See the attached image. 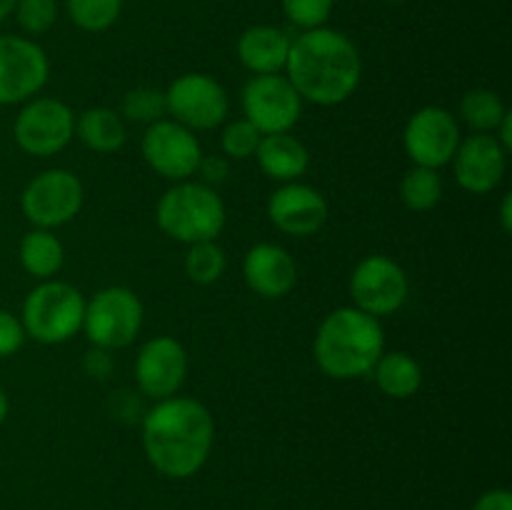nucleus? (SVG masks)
Here are the masks:
<instances>
[{"instance_id": "obj_8", "label": "nucleus", "mask_w": 512, "mask_h": 510, "mask_svg": "<svg viewBox=\"0 0 512 510\" xmlns=\"http://www.w3.org/2000/svg\"><path fill=\"white\" fill-rule=\"evenodd\" d=\"M85 203L83 180L65 168L35 175L20 193V210L33 228L55 230L70 223Z\"/></svg>"}, {"instance_id": "obj_30", "label": "nucleus", "mask_w": 512, "mask_h": 510, "mask_svg": "<svg viewBox=\"0 0 512 510\" xmlns=\"http://www.w3.org/2000/svg\"><path fill=\"white\" fill-rule=\"evenodd\" d=\"M13 15L23 33L43 35L58 23V3L55 0H18Z\"/></svg>"}, {"instance_id": "obj_7", "label": "nucleus", "mask_w": 512, "mask_h": 510, "mask_svg": "<svg viewBox=\"0 0 512 510\" xmlns=\"http://www.w3.org/2000/svg\"><path fill=\"white\" fill-rule=\"evenodd\" d=\"M75 138V113L68 103L48 95H35L13 120V140L33 158H53Z\"/></svg>"}, {"instance_id": "obj_24", "label": "nucleus", "mask_w": 512, "mask_h": 510, "mask_svg": "<svg viewBox=\"0 0 512 510\" xmlns=\"http://www.w3.org/2000/svg\"><path fill=\"white\" fill-rule=\"evenodd\" d=\"M508 113L510 108L505 105V100L490 88H473L460 100V120L473 133L493 135Z\"/></svg>"}, {"instance_id": "obj_40", "label": "nucleus", "mask_w": 512, "mask_h": 510, "mask_svg": "<svg viewBox=\"0 0 512 510\" xmlns=\"http://www.w3.org/2000/svg\"><path fill=\"white\" fill-rule=\"evenodd\" d=\"M383 3H393V5H400V3H405V0H383Z\"/></svg>"}, {"instance_id": "obj_20", "label": "nucleus", "mask_w": 512, "mask_h": 510, "mask_svg": "<svg viewBox=\"0 0 512 510\" xmlns=\"http://www.w3.org/2000/svg\"><path fill=\"white\" fill-rule=\"evenodd\" d=\"M255 163L268 180H275L280 185L295 183L308 173L310 150L293 133L263 135L258 150H255Z\"/></svg>"}, {"instance_id": "obj_15", "label": "nucleus", "mask_w": 512, "mask_h": 510, "mask_svg": "<svg viewBox=\"0 0 512 510\" xmlns=\"http://www.w3.org/2000/svg\"><path fill=\"white\" fill-rule=\"evenodd\" d=\"M190 370V358L185 345L173 335H153L140 345L135 355V385L140 395L153 403L173 398L185 385Z\"/></svg>"}, {"instance_id": "obj_4", "label": "nucleus", "mask_w": 512, "mask_h": 510, "mask_svg": "<svg viewBox=\"0 0 512 510\" xmlns=\"http://www.w3.org/2000/svg\"><path fill=\"white\" fill-rule=\"evenodd\" d=\"M228 210L218 190L200 180L173 183L155 205V223L170 240L183 245L218 240L223 233Z\"/></svg>"}, {"instance_id": "obj_18", "label": "nucleus", "mask_w": 512, "mask_h": 510, "mask_svg": "<svg viewBox=\"0 0 512 510\" xmlns=\"http://www.w3.org/2000/svg\"><path fill=\"white\" fill-rule=\"evenodd\" d=\"M243 280L263 300H280L298 283V263L278 243H258L245 253Z\"/></svg>"}, {"instance_id": "obj_23", "label": "nucleus", "mask_w": 512, "mask_h": 510, "mask_svg": "<svg viewBox=\"0 0 512 510\" xmlns=\"http://www.w3.org/2000/svg\"><path fill=\"white\" fill-rule=\"evenodd\" d=\"M20 265L35 280H50L63 270L65 245L53 230L33 228L23 235L18 248Z\"/></svg>"}, {"instance_id": "obj_33", "label": "nucleus", "mask_w": 512, "mask_h": 510, "mask_svg": "<svg viewBox=\"0 0 512 510\" xmlns=\"http://www.w3.org/2000/svg\"><path fill=\"white\" fill-rule=\"evenodd\" d=\"M200 175V183L210 185V188H218L220 183H225L230 175V160L225 155H205L200 158L198 165V173Z\"/></svg>"}, {"instance_id": "obj_21", "label": "nucleus", "mask_w": 512, "mask_h": 510, "mask_svg": "<svg viewBox=\"0 0 512 510\" xmlns=\"http://www.w3.org/2000/svg\"><path fill=\"white\" fill-rule=\"evenodd\" d=\"M75 138L93 153L113 155L128 140V125L118 110L98 105L75 115Z\"/></svg>"}, {"instance_id": "obj_27", "label": "nucleus", "mask_w": 512, "mask_h": 510, "mask_svg": "<svg viewBox=\"0 0 512 510\" xmlns=\"http://www.w3.org/2000/svg\"><path fill=\"white\" fill-rule=\"evenodd\" d=\"M70 23L83 33H105L118 23L123 0H65Z\"/></svg>"}, {"instance_id": "obj_5", "label": "nucleus", "mask_w": 512, "mask_h": 510, "mask_svg": "<svg viewBox=\"0 0 512 510\" xmlns=\"http://www.w3.org/2000/svg\"><path fill=\"white\" fill-rule=\"evenodd\" d=\"M85 295L65 280H40L23 300L20 323L40 345H63L83 330Z\"/></svg>"}, {"instance_id": "obj_26", "label": "nucleus", "mask_w": 512, "mask_h": 510, "mask_svg": "<svg viewBox=\"0 0 512 510\" xmlns=\"http://www.w3.org/2000/svg\"><path fill=\"white\" fill-rule=\"evenodd\" d=\"M183 270L188 275V280H193L195 285H213L228 270V255H225V250L215 240L188 245Z\"/></svg>"}, {"instance_id": "obj_3", "label": "nucleus", "mask_w": 512, "mask_h": 510, "mask_svg": "<svg viewBox=\"0 0 512 510\" xmlns=\"http://www.w3.org/2000/svg\"><path fill=\"white\" fill-rule=\"evenodd\" d=\"M383 353L385 330L380 320L353 305L325 315L313 338L315 363L333 380L365 378Z\"/></svg>"}, {"instance_id": "obj_1", "label": "nucleus", "mask_w": 512, "mask_h": 510, "mask_svg": "<svg viewBox=\"0 0 512 510\" xmlns=\"http://www.w3.org/2000/svg\"><path fill=\"white\" fill-rule=\"evenodd\" d=\"M140 440L148 463L170 480L198 475L215 445V418L208 405L185 395L153 403L143 413Z\"/></svg>"}, {"instance_id": "obj_12", "label": "nucleus", "mask_w": 512, "mask_h": 510, "mask_svg": "<svg viewBox=\"0 0 512 510\" xmlns=\"http://www.w3.org/2000/svg\"><path fill=\"white\" fill-rule=\"evenodd\" d=\"M140 155L153 173L170 183L190 180L198 173L203 145L198 135L175 120L163 118L158 123L145 125L140 138Z\"/></svg>"}, {"instance_id": "obj_11", "label": "nucleus", "mask_w": 512, "mask_h": 510, "mask_svg": "<svg viewBox=\"0 0 512 510\" xmlns=\"http://www.w3.org/2000/svg\"><path fill=\"white\" fill-rule=\"evenodd\" d=\"M243 118L260 135L293 133L303 115V98L283 73L253 75L240 93Z\"/></svg>"}, {"instance_id": "obj_36", "label": "nucleus", "mask_w": 512, "mask_h": 510, "mask_svg": "<svg viewBox=\"0 0 512 510\" xmlns=\"http://www.w3.org/2000/svg\"><path fill=\"white\" fill-rule=\"evenodd\" d=\"M493 135H495V140H498V143L503 145V148L510 153V150H512V113L505 115L503 123H500L498 128H495Z\"/></svg>"}, {"instance_id": "obj_2", "label": "nucleus", "mask_w": 512, "mask_h": 510, "mask_svg": "<svg viewBox=\"0 0 512 510\" xmlns=\"http://www.w3.org/2000/svg\"><path fill=\"white\" fill-rule=\"evenodd\" d=\"M283 75L303 103L333 108L355 95L363 80V58L348 35L323 25L295 35Z\"/></svg>"}, {"instance_id": "obj_9", "label": "nucleus", "mask_w": 512, "mask_h": 510, "mask_svg": "<svg viewBox=\"0 0 512 510\" xmlns=\"http://www.w3.org/2000/svg\"><path fill=\"white\" fill-rule=\"evenodd\" d=\"M165 108L170 120L200 133L228 120L230 95L213 75L183 73L165 88Z\"/></svg>"}, {"instance_id": "obj_31", "label": "nucleus", "mask_w": 512, "mask_h": 510, "mask_svg": "<svg viewBox=\"0 0 512 510\" xmlns=\"http://www.w3.org/2000/svg\"><path fill=\"white\" fill-rule=\"evenodd\" d=\"M280 5H283V15L288 18V23L300 30H313L328 23L335 0H280Z\"/></svg>"}, {"instance_id": "obj_13", "label": "nucleus", "mask_w": 512, "mask_h": 510, "mask_svg": "<svg viewBox=\"0 0 512 510\" xmlns=\"http://www.w3.org/2000/svg\"><path fill=\"white\" fill-rule=\"evenodd\" d=\"M50 60L25 35H0V108L23 105L45 88Z\"/></svg>"}, {"instance_id": "obj_28", "label": "nucleus", "mask_w": 512, "mask_h": 510, "mask_svg": "<svg viewBox=\"0 0 512 510\" xmlns=\"http://www.w3.org/2000/svg\"><path fill=\"white\" fill-rule=\"evenodd\" d=\"M120 115L125 123H140L150 125L158 120L168 118V108H165V90L153 88V85H138L130 88L120 100Z\"/></svg>"}, {"instance_id": "obj_17", "label": "nucleus", "mask_w": 512, "mask_h": 510, "mask_svg": "<svg viewBox=\"0 0 512 510\" xmlns=\"http://www.w3.org/2000/svg\"><path fill=\"white\" fill-rule=\"evenodd\" d=\"M450 165L465 193L488 195L508 173V150L495 140V135L473 133L460 140Z\"/></svg>"}, {"instance_id": "obj_29", "label": "nucleus", "mask_w": 512, "mask_h": 510, "mask_svg": "<svg viewBox=\"0 0 512 510\" xmlns=\"http://www.w3.org/2000/svg\"><path fill=\"white\" fill-rule=\"evenodd\" d=\"M260 138H263V135H260L245 118L230 120V123L225 120L223 133H220V155H225L228 160L255 158Z\"/></svg>"}, {"instance_id": "obj_10", "label": "nucleus", "mask_w": 512, "mask_h": 510, "mask_svg": "<svg viewBox=\"0 0 512 510\" xmlns=\"http://www.w3.org/2000/svg\"><path fill=\"white\" fill-rule=\"evenodd\" d=\"M348 290L353 308L380 320L398 313L408 303L410 280L403 265L395 263L388 255L375 253L355 265L350 273Z\"/></svg>"}, {"instance_id": "obj_32", "label": "nucleus", "mask_w": 512, "mask_h": 510, "mask_svg": "<svg viewBox=\"0 0 512 510\" xmlns=\"http://www.w3.org/2000/svg\"><path fill=\"white\" fill-rule=\"evenodd\" d=\"M25 340H28V335L20 323V315L0 308V358H10V355L18 353Z\"/></svg>"}, {"instance_id": "obj_37", "label": "nucleus", "mask_w": 512, "mask_h": 510, "mask_svg": "<svg viewBox=\"0 0 512 510\" xmlns=\"http://www.w3.org/2000/svg\"><path fill=\"white\" fill-rule=\"evenodd\" d=\"M500 225H503L505 233L512 230V193L503 195V203H500Z\"/></svg>"}, {"instance_id": "obj_35", "label": "nucleus", "mask_w": 512, "mask_h": 510, "mask_svg": "<svg viewBox=\"0 0 512 510\" xmlns=\"http://www.w3.org/2000/svg\"><path fill=\"white\" fill-rule=\"evenodd\" d=\"M85 373L90 375V378H98L103 380L105 375L113 370V360H110V353L108 350H100V348H93L88 355H85Z\"/></svg>"}, {"instance_id": "obj_22", "label": "nucleus", "mask_w": 512, "mask_h": 510, "mask_svg": "<svg viewBox=\"0 0 512 510\" xmlns=\"http://www.w3.org/2000/svg\"><path fill=\"white\" fill-rule=\"evenodd\" d=\"M370 375H373L380 393L393 400L413 398L423 385V368L405 350H385L375 368L370 370Z\"/></svg>"}, {"instance_id": "obj_16", "label": "nucleus", "mask_w": 512, "mask_h": 510, "mask_svg": "<svg viewBox=\"0 0 512 510\" xmlns=\"http://www.w3.org/2000/svg\"><path fill=\"white\" fill-rule=\"evenodd\" d=\"M268 218L280 233L293 235V238H310L325 228L330 218V205L318 188L295 180L273 190L268 198Z\"/></svg>"}, {"instance_id": "obj_14", "label": "nucleus", "mask_w": 512, "mask_h": 510, "mask_svg": "<svg viewBox=\"0 0 512 510\" xmlns=\"http://www.w3.org/2000/svg\"><path fill=\"white\" fill-rule=\"evenodd\" d=\"M460 140H463V133H460L458 118L440 105H425L415 110L403 130L405 155L410 163L420 168L440 170L450 165Z\"/></svg>"}, {"instance_id": "obj_6", "label": "nucleus", "mask_w": 512, "mask_h": 510, "mask_svg": "<svg viewBox=\"0 0 512 510\" xmlns=\"http://www.w3.org/2000/svg\"><path fill=\"white\" fill-rule=\"evenodd\" d=\"M143 320L145 308L138 293L125 285H108L85 300L83 333L93 348L115 353L133 345L143 330Z\"/></svg>"}, {"instance_id": "obj_19", "label": "nucleus", "mask_w": 512, "mask_h": 510, "mask_svg": "<svg viewBox=\"0 0 512 510\" xmlns=\"http://www.w3.org/2000/svg\"><path fill=\"white\" fill-rule=\"evenodd\" d=\"M290 38L283 28L275 25H253L238 38V60L253 75H278L285 70L290 53Z\"/></svg>"}, {"instance_id": "obj_25", "label": "nucleus", "mask_w": 512, "mask_h": 510, "mask_svg": "<svg viewBox=\"0 0 512 510\" xmlns=\"http://www.w3.org/2000/svg\"><path fill=\"white\" fill-rule=\"evenodd\" d=\"M398 193L405 208L413 213H428V210L438 208V203L443 200L445 185L438 170L413 165L410 170H405Z\"/></svg>"}, {"instance_id": "obj_34", "label": "nucleus", "mask_w": 512, "mask_h": 510, "mask_svg": "<svg viewBox=\"0 0 512 510\" xmlns=\"http://www.w3.org/2000/svg\"><path fill=\"white\" fill-rule=\"evenodd\" d=\"M473 510H512V493L508 488H490L478 495Z\"/></svg>"}, {"instance_id": "obj_39", "label": "nucleus", "mask_w": 512, "mask_h": 510, "mask_svg": "<svg viewBox=\"0 0 512 510\" xmlns=\"http://www.w3.org/2000/svg\"><path fill=\"white\" fill-rule=\"evenodd\" d=\"M15 3H18V0H0V23H3V20H8L10 15H13Z\"/></svg>"}, {"instance_id": "obj_38", "label": "nucleus", "mask_w": 512, "mask_h": 510, "mask_svg": "<svg viewBox=\"0 0 512 510\" xmlns=\"http://www.w3.org/2000/svg\"><path fill=\"white\" fill-rule=\"evenodd\" d=\"M8 415H10V398H8V393L0 388V425L8 420Z\"/></svg>"}]
</instances>
